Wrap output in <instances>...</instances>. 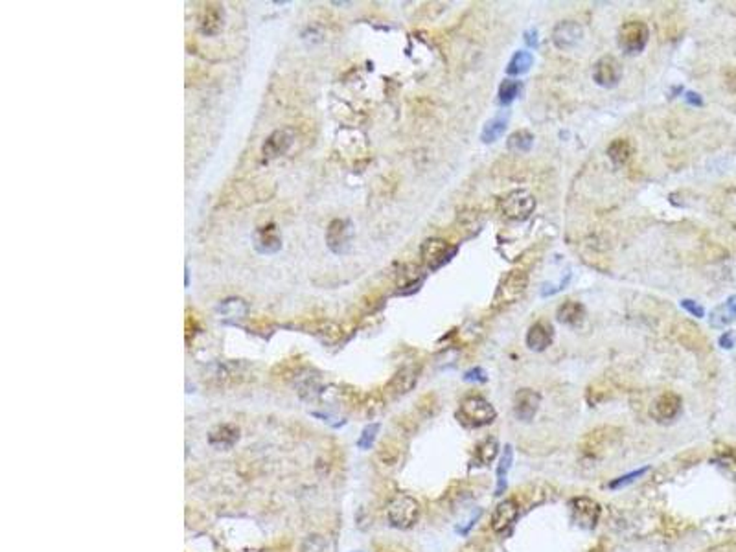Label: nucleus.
Listing matches in <instances>:
<instances>
[{"instance_id": "obj_19", "label": "nucleus", "mask_w": 736, "mask_h": 552, "mask_svg": "<svg viewBox=\"0 0 736 552\" xmlns=\"http://www.w3.org/2000/svg\"><path fill=\"white\" fill-rule=\"evenodd\" d=\"M633 144L628 138H615L609 146H607V156L615 166H624L631 161L633 156Z\"/></svg>"}, {"instance_id": "obj_29", "label": "nucleus", "mask_w": 736, "mask_h": 552, "mask_svg": "<svg viewBox=\"0 0 736 552\" xmlns=\"http://www.w3.org/2000/svg\"><path fill=\"white\" fill-rule=\"evenodd\" d=\"M521 92V83L514 81V79H505L499 87V101L502 105H510L515 98L519 96Z\"/></svg>"}, {"instance_id": "obj_7", "label": "nucleus", "mask_w": 736, "mask_h": 552, "mask_svg": "<svg viewBox=\"0 0 736 552\" xmlns=\"http://www.w3.org/2000/svg\"><path fill=\"white\" fill-rule=\"evenodd\" d=\"M570 514L580 529L591 530L597 527L600 517V505L589 497H576L570 501Z\"/></svg>"}, {"instance_id": "obj_24", "label": "nucleus", "mask_w": 736, "mask_h": 552, "mask_svg": "<svg viewBox=\"0 0 736 552\" xmlns=\"http://www.w3.org/2000/svg\"><path fill=\"white\" fill-rule=\"evenodd\" d=\"M532 144L534 134L530 133L529 129H519V131L512 133L508 140H506V147L515 153H527L532 147Z\"/></svg>"}, {"instance_id": "obj_21", "label": "nucleus", "mask_w": 736, "mask_h": 552, "mask_svg": "<svg viewBox=\"0 0 736 552\" xmlns=\"http://www.w3.org/2000/svg\"><path fill=\"white\" fill-rule=\"evenodd\" d=\"M512 462H514V447L508 444L505 446V453H502L501 460H499V466H497V490L495 495H502L506 488V475L510 471Z\"/></svg>"}, {"instance_id": "obj_32", "label": "nucleus", "mask_w": 736, "mask_h": 552, "mask_svg": "<svg viewBox=\"0 0 736 552\" xmlns=\"http://www.w3.org/2000/svg\"><path fill=\"white\" fill-rule=\"evenodd\" d=\"M377 432H379V423H370V425H367V427L363 429V432H361V437H359L357 446L361 447V449H368V447H372L374 440H376V437H377Z\"/></svg>"}, {"instance_id": "obj_17", "label": "nucleus", "mask_w": 736, "mask_h": 552, "mask_svg": "<svg viewBox=\"0 0 736 552\" xmlns=\"http://www.w3.org/2000/svg\"><path fill=\"white\" fill-rule=\"evenodd\" d=\"M735 321H736V294H731L725 302L720 304V306H716V308L711 311V318H708V322H711V326L720 330V328L731 326Z\"/></svg>"}, {"instance_id": "obj_22", "label": "nucleus", "mask_w": 736, "mask_h": 552, "mask_svg": "<svg viewBox=\"0 0 736 552\" xmlns=\"http://www.w3.org/2000/svg\"><path fill=\"white\" fill-rule=\"evenodd\" d=\"M239 438V429L234 425H221L216 431L210 432V444L217 447L234 446Z\"/></svg>"}, {"instance_id": "obj_23", "label": "nucleus", "mask_w": 736, "mask_h": 552, "mask_svg": "<svg viewBox=\"0 0 736 552\" xmlns=\"http://www.w3.org/2000/svg\"><path fill=\"white\" fill-rule=\"evenodd\" d=\"M676 335L677 339L683 343V345H686L689 348H698V340L699 343H703V335L699 333V328H696L692 322H679L676 328Z\"/></svg>"}, {"instance_id": "obj_37", "label": "nucleus", "mask_w": 736, "mask_h": 552, "mask_svg": "<svg viewBox=\"0 0 736 552\" xmlns=\"http://www.w3.org/2000/svg\"><path fill=\"white\" fill-rule=\"evenodd\" d=\"M735 333L732 331H725L722 337H720V346L725 350H731L735 346Z\"/></svg>"}, {"instance_id": "obj_8", "label": "nucleus", "mask_w": 736, "mask_h": 552, "mask_svg": "<svg viewBox=\"0 0 736 552\" xmlns=\"http://www.w3.org/2000/svg\"><path fill=\"white\" fill-rule=\"evenodd\" d=\"M681 396L676 392H662L661 396H657L653 400L652 407H650V416H652L655 422L659 423H667L676 420L681 413Z\"/></svg>"}, {"instance_id": "obj_11", "label": "nucleus", "mask_w": 736, "mask_h": 552, "mask_svg": "<svg viewBox=\"0 0 736 552\" xmlns=\"http://www.w3.org/2000/svg\"><path fill=\"white\" fill-rule=\"evenodd\" d=\"M352 239V223L348 219H333L326 230V245L333 254H345Z\"/></svg>"}, {"instance_id": "obj_10", "label": "nucleus", "mask_w": 736, "mask_h": 552, "mask_svg": "<svg viewBox=\"0 0 736 552\" xmlns=\"http://www.w3.org/2000/svg\"><path fill=\"white\" fill-rule=\"evenodd\" d=\"M584 37V28L576 21H561L552 30V42L558 50H570L575 48Z\"/></svg>"}, {"instance_id": "obj_12", "label": "nucleus", "mask_w": 736, "mask_h": 552, "mask_svg": "<svg viewBox=\"0 0 736 552\" xmlns=\"http://www.w3.org/2000/svg\"><path fill=\"white\" fill-rule=\"evenodd\" d=\"M541 396L532 389H521L514 396V414L521 422H530L538 414Z\"/></svg>"}, {"instance_id": "obj_16", "label": "nucleus", "mask_w": 736, "mask_h": 552, "mask_svg": "<svg viewBox=\"0 0 736 552\" xmlns=\"http://www.w3.org/2000/svg\"><path fill=\"white\" fill-rule=\"evenodd\" d=\"M291 142H293V134H291L289 131H285V129H278V131H275L271 137L267 138L265 144H263V156L269 161V159H276V156L284 155V153L289 149Z\"/></svg>"}, {"instance_id": "obj_5", "label": "nucleus", "mask_w": 736, "mask_h": 552, "mask_svg": "<svg viewBox=\"0 0 736 552\" xmlns=\"http://www.w3.org/2000/svg\"><path fill=\"white\" fill-rule=\"evenodd\" d=\"M650 30L646 23L643 21H628L619 28V48L626 54H639L644 50V46L648 45Z\"/></svg>"}, {"instance_id": "obj_35", "label": "nucleus", "mask_w": 736, "mask_h": 552, "mask_svg": "<svg viewBox=\"0 0 736 552\" xmlns=\"http://www.w3.org/2000/svg\"><path fill=\"white\" fill-rule=\"evenodd\" d=\"M681 306H683V308H685L690 315H694V317H703L705 315V309L701 308L699 304H696L694 300H689V299L681 300Z\"/></svg>"}, {"instance_id": "obj_27", "label": "nucleus", "mask_w": 736, "mask_h": 552, "mask_svg": "<svg viewBox=\"0 0 736 552\" xmlns=\"http://www.w3.org/2000/svg\"><path fill=\"white\" fill-rule=\"evenodd\" d=\"M506 129V116H495L493 120H490L486 125H484L483 133H481V140L484 144H492L495 140L502 137Z\"/></svg>"}, {"instance_id": "obj_15", "label": "nucleus", "mask_w": 736, "mask_h": 552, "mask_svg": "<svg viewBox=\"0 0 736 552\" xmlns=\"http://www.w3.org/2000/svg\"><path fill=\"white\" fill-rule=\"evenodd\" d=\"M552 337H554V330H552L551 322H534L532 326L529 328V331H527V346L534 350V352H543V350L551 346Z\"/></svg>"}, {"instance_id": "obj_33", "label": "nucleus", "mask_w": 736, "mask_h": 552, "mask_svg": "<svg viewBox=\"0 0 736 552\" xmlns=\"http://www.w3.org/2000/svg\"><path fill=\"white\" fill-rule=\"evenodd\" d=\"M302 552H328V541L322 536H309L304 541Z\"/></svg>"}, {"instance_id": "obj_9", "label": "nucleus", "mask_w": 736, "mask_h": 552, "mask_svg": "<svg viewBox=\"0 0 736 552\" xmlns=\"http://www.w3.org/2000/svg\"><path fill=\"white\" fill-rule=\"evenodd\" d=\"M622 78V64L619 63L616 57L613 55H604L600 59L594 63L593 67V79L597 81V85L606 88H611L615 85H619Z\"/></svg>"}, {"instance_id": "obj_38", "label": "nucleus", "mask_w": 736, "mask_h": 552, "mask_svg": "<svg viewBox=\"0 0 736 552\" xmlns=\"http://www.w3.org/2000/svg\"><path fill=\"white\" fill-rule=\"evenodd\" d=\"M686 100H689L692 105H701V103H703L701 98H699V94H694V92H689V94H686Z\"/></svg>"}, {"instance_id": "obj_14", "label": "nucleus", "mask_w": 736, "mask_h": 552, "mask_svg": "<svg viewBox=\"0 0 736 552\" xmlns=\"http://www.w3.org/2000/svg\"><path fill=\"white\" fill-rule=\"evenodd\" d=\"M519 515V506L514 499H505L502 502L495 506L492 514V529L493 532H505L514 524V521Z\"/></svg>"}, {"instance_id": "obj_3", "label": "nucleus", "mask_w": 736, "mask_h": 552, "mask_svg": "<svg viewBox=\"0 0 736 552\" xmlns=\"http://www.w3.org/2000/svg\"><path fill=\"white\" fill-rule=\"evenodd\" d=\"M386 517L391 521L392 527L401 530H407L416 524L420 517V505L414 497L407 493H398L392 497L389 506H386Z\"/></svg>"}, {"instance_id": "obj_26", "label": "nucleus", "mask_w": 736, "mask_h": 552, "mask_svg": "<svg viewBox=\"0 0 736 552\" xmlns=\"http://www.w3.org/2000/svg\"><path fill=\"white\" fill-rule=\"evenodd\" d=\"M247 311H248L247 304L239 299L223 300V302L217 306V313H219L221 317H226V318H241L247 315Z\"/></svg>"}, {"instance_id": "obj_28", "label": "nucleus", "mask_w": 736, "mask_h": 552, "mask_svg": "<svg viewBox=\"0 0 736 552\" xmlns=\"http://www.w3.org/2000/svg\"><path fill=\"white\" fill-rule=\"evenodd\" d=\"M497 451H499V442H497V438H486V440H483L481 444H478L477 447V459L481 464H490L493 459L497 456Z\"/></svg>"}, {"instance_id": "obj_4", "label": "nucleus", "mask_w": 736, "mask_h": 552, "mask_svg": "<svg viewBox=\"0 0 736 552\" xmlns=\"http://www.w3.org/2000/svg\"><path fill=\"white\" fill-rule=\"evenodd\" d=\"M536 199L527 190H512L499 201V212L508 221H524L532 216Z\"/></svg>"}, {"instance_id": "obj_6", "label": "nucleus", "mask_w": 736, "mask_h": 552, "mask_svg": "<svg viewBox=\"0 0 736 552\" xmlns=\"http://www.w3.org/2000/svg\"><path fill=\"white\" fill-rule=\"evenodd\" d=\"M456 251H459V247L447 243L446 239L431 238L422 245L420 254H422V262L425 263V267L431 269V271H437V269L446 265L451 258L455 256Z\"/></svg>"}, {"instance_id": "obj_34", "label": "nucleus", "mask_w": 736, "mask_h": 552, "mask_svg": "<svg viewBox=\"0 0 736 552\" xmlns=\"http://www.w3.org/2000/svg\"><path fill=\"white\" fill-rule=\"evenodd\" d=\"M646 471H648V468H640V469H637V471H631V473L624 475V477H619V478H616V481H613V483H609V488H613V490H615V488H622V486H626V484L633 483L635 478L643 477V475L646 473Z\"/></svg>"}, {"instance_id": "obj_1", "label": "nucleus", "mask_w": 736, "mask_h": 552, "mask_svg": "<svg viewBox=\"0 0 736 552\" xmlns=\"http://www.w3.org/2000/svg\"><path fill=\"white\" fill-rule=\"evenodd\" d=\"M527 287H529V272L524 269H512L502 276L497 285L492 306L495 309L508 308L523 297Z\"/></svg>"}, {"instance_id": "obj_30", "label": "nucleus", "mask_w": 736, "mask_h": 552, "mask_svg": "<svg viewBox=\"0 0 736 552\" xmlns=\"http://www.w3.org/2000/svg\"><path fill=\"white\" fill-rule=\"evenodd\" d=\"M221 11L219 9H207L205 11V18H202V23H201V30L202 33H207V35H214V33H217L221 30Z\"/></svg>"}, {"instance_id": "obj_20", "label": "nucleus", "mask_w": 736, "mask_h": 552, "mask_svg": "<svg viewBox=\"0 0 736 552\" xmlns=\"http://www.w3.org/2000/svg\"><path fill=\"white\" fill-rule=\"evenodd\" d=\"M416 381H418V372H416L413 367L401 368L400 372L392 377V381L389 383V391L394 396L407 394V392L416 385Z\"/></svg>"}, {"instance_id": "obj_36", "label": "nucleus", "mask_w": 736, "mask_h": 552, "mask_svg": "<svg viewBox=\"0 0 736 552\" xmlns=\"http://www.w3.org/2000/svg\"><path fill=\"white\" fill-rule=\"evenodd\" d=\"M464 379L466 381H478V383H484L488 379L486 377V372H484L483 368H471V370H468V372L464 374Z\"/></svg>"}, {"instance_id": "obj_25", "label": "nucleus", "mask_w": 736, "mask_h": 552, "mask_svg": "<svg viewBox=\"0 0 736 552\" xmlns=\"http://www.w3.org/2000/svg\"><path fill=\"white\" fill-rule=\"evenodd\" d=\"M532 63H534V55L530 54V52H527V50L515 52L514 57H512L510 63H508V67H506V72L510 74V76H521V74L529 72L530 67H532Z\"/></svg>"}, {"instance_id": "obj_18", "label": "nucleus", "mask_w": 736, "mask_h": 552, "mask_svg": "<svg viewBox=\"0 0 736 552\" xmlns=\"http://www.w3.org/2000/svg\"><path fill=\"white\" fill-rule=\"evenodd\" d=\"M556 317L565 326L578 328L585 321V308L580 302H576V300H567V302H563L558 308Z\"/></svg>"}, {"instance_id": "obj_2", "label": "nucleus", "mask_w": 736, "mask_h": 552, "mask_svg": "<svg viewBox=\"0 0 736 552\" xmlns=\"http://www.w3.org/2000/svg\"><path fill=\"white\" fill-rule=\"evenodd\" d=\"M495 416L497 410L483 396H466L456 410V418L460 423H464L466 427H484L488 423H492Z\"/></svg>"}, {"instance_id": "obj_31", "label": "nucleus", "mask_w": 736, "mask_h": 552, "mask_svg": "<svg viewBox=\"0 0 736 552\" xmlns=\"http://www.w3.org/2000/svg\"><path fill=\"white\" fill-rule=\"evenodd\" d=\"M716 464L725 471L727 475L736 478V451L731 447H725V451H722L716 459Z\"/></svg>"}, {"instance_id": "obj_13", "label": "nucleus", "mask_w": 736, "mask_h": 552, "mask_svg": "<svg viewBox=\"0 0 736 552\" xmlns=\"http://www.w3.org/2000/svg\"><path fill=\"white\" fill-rule=\"evenodd\" d=\"M253 241L258 254H276L282 248V236L275 225L258 229L253 236Z\"/></svg>"}]
</instances>
